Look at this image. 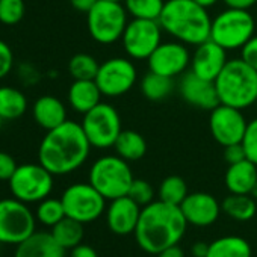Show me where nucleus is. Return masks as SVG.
<instances>
[{
	"label": "nucleus",
	"mask_w": 257,
	"mask_h": 257,
	"mask_svg": "<svg viewBox=\"0 0 257 257\" xmlns=\"http://www.w3.org/2000/svg\"><path fill=\"white\" fill-rule=\"evenodd\" d=\"M91 149L82 125L67 119L43 138L38 149V162L53 176H65L86 162Z\"/></svg>",
	"instance_id": "f257e3e1"
},
{
	"label": "nucleus",
	"mask_w": 257,
	"mask_h": 257,
	"mask_svg": "<svg viewBox=\"0 0 257 257\" xmlns=\"http://www.w3.org/2000/svg\"><path fill=\"white\" fill-rule=\"evenodd\" d=\"M188 225L180 206L158 200L141 209L135 237L143 251L155 255L170 246L179 245Z\"/></svg>",
	"instance_id": "f03ea898"
},
{
	"label": "nucleus",
	"mask_w": 257,
	"mask_h": 257,
	"mask_svg": "<svg viewBox=\"0 0 257 257\" xmlns=\"http://www.w3.org/2000/svg\"><path fill=\"white\" fill-rule=\"evenodd\" d=\"M158 22L164 32L186 46L195 47L210 40L212 17L194 0H165Z\"/></svg>",
	"instance_id": "7ed1b4c3"
},
{
	"label": "nucleus",
	"mask_w": 257,
	"mask_h": 257,
	"mask_svg": "<svg viewBox=\"0 0 257 257\" xmlns=\"http://www.w3.org/2000/svg\"><path fill=\"white\" fill-rule=\"evenodd\" d=\"M215 86L221 104L243 110L257 103V70L242 58L228 59Z\"/></svg>",
	"instance_id": "20e7f679"
},
{
	"label": "nucleus",
	"mask_w": 257,
	"mask_h": 257,
	"mask_svg": "<svg viewBox=\"0 0 257 257\" xmlns=\"http://www.w3.org/2000/svg\"><path fill=\"white\" fill-rule=\"evenodd\" d=\"M134 180L131 165L118 155L98 158L91 165L88 174V182L109 201L127 195Z\"/></svg>",
	"instance_id": "39448f33"
},
{
	"label": "nucleus",
	"mask_w": 257,
	"mask_h": 257,
	"mask_svg": "<svg viewBox=\"0 0 257 257\" xmlns=\"http://www.w3.org/2000/svg\"><path fill=\"white\" fill-rule=\"evenodd\" d=\"M255 35V20L248 10L225 8L212 19L210 40L227 52L240 50Z\"/></svg>",
	"instance_id": "423d86ee"
},
{
	"label": "nucleus",
	"mask_w": 257,
	"mask_h": 257,
	"mask_svg": "<svg viewBox=\"0 0 257 257\" xmlns=\"http://www.w3.org/2000/svg\"><path fill=\"white\" fill-rule=\"evenodd\" d=\"M127 16L122 4L98 0L86 14V26L91 38L103 46L119 41L128 23Z\"/></svg>",
	"instance_id": "0eeeda50"
},
{
	"label": "nucleus",
	"mask_w": 257,
	"mask_h": 257,
	"mask_svg": "<svg viewBox=\"0 0 257 257\" xmlns=\"http://www.w3.org/2000/svg\"><path fill=\"white\" fill-rule=\"evenodd\" d=\"M80 125L91 147L98 150L113 147L118 135L122 131L118 110L115 109V106L104 101H100L95 107L83 113Z\"/></svg>",
	"instance_id": "6e6552de"
},
{
	"label": "nucleus",
	"mask_w": 257,
	"mask_h": 257,
	"mask_svg": "<svg viewBox=\"0 0 257 257\" xmlns=\"http://www.w3.org/2000/svg\"><path fill=\"white\" fill-rule=\"evenodd\" d=\"M37 216L17 198L0 200V243L19 245L37 230Z\"/></svg>",
	"instance_id": "1a4fd4ad"
},
{
	"label": "nucleus",
	"mask_w": 257,
	"mask_h": 257,
	"mask_svg": "<svg viewBox=\"0 0 257 257\" xmlns=\"http://www.w3.org/2000/svg\"><path fill=\"white\" fill-rule=\"evenodd\" d=\"M53 174L38 164H23L17 167L10 179V189L14 198L31 204L47 198L53 189Z\"/></svg>",
	"instance_id": "9d476101"
},
{
	"label": "nucleus",
	"mask_w": 257,
	"mask_h": 257,
	"mask_svg": "<svg viewBox=\"0 0 257 257\" xmlns=\"http://www.w3.org/2000/svg\"><path fill=\"white\" fill-rule=\"evenodd\" d=\"M65 215L82 224L98 219L106 212V198L88 182L70 185L61 197Z\"/></svg>",
	"instance_id": "9b49d317"
},
{
	"label": "nucleus",
	"mask_w": 257,
	"mask_h": 257,
	"mask_svg": "<svg viewBox=\"0 0 257 257\" xmlns=\"http://www.w3.org/2000/svg\"><path fill=\"white\" fill-rule=\"evenodd\" d=\"M162 32L158 20L132 19L121 37L122 49L134 61H147L162 43Z\"/></svg>",
	"instance_id": "f8f14e48"
},
{
	"label": "nucleus",
	"mask_w": 257,
	"mask_h": 257,
	"mask_svg": "<svg viewBox=\"0 0 257 257\" xmlns=\"http://www.w3.org/2000/svg\"><path fill=\"white\" fill-rule=\"evenodd\" d=\"M138 80V70L132 59L110 58L100 64L95 83L101 94L109 98L121 97L131 91Z\"/></svg>",
	"instance_id": "ddd939ff"
},
{
	"label": "nucleus",
	"mask_w": 257,
	"mask_h": 257,
	"mask_svg": "<svg viewBox=\"0 0 257 257\" xmlns=\"http://www.w3.org/2000/svg\"><path fill=\"white\" fill-rule=\"evenodd\" d=\"M246 125L248 121L240 109L219 103L216 107L210 110V116H209L210 135L222 147L242 143Z\"/></svg>",
	"instance_id": "4468645a"
},
{
	"label": "nucleus",
	"mask_w": 257,
	"mask_h": 257,
	"mask_svg": "<svg viewBox=\"0 0 257 257\" xmlns=\"http://www.w3.org/2000/svg\"><path fill=\"white\" fill-rule=\"evenodd\" d=\"M149 71L167 77L183 76L191 68V52L186 44L180 41L161 43L158 49L147 59Z\"/></svg>",
	"instance_id": "2eb2a0df"
},
{
	"label": "nucleus",
	"mask_w": 257,
	"mask_h": 257,
	"mask_svg": "<svg viewBox=\"0 0 257 257\" xmlns=\"http://www.w3.org/2000/svg\"><path fill=\"white\" fill-rule=\"evenodd\" d=\"M228 62L227 50L216 44L212 40H207L198 46H195L194 53L191 55V71L197 76L215 82L219 73L224 70Z\"/></svg>",
	"instance_id": "dca6fc26"
},
{
	"label": "nucleus",
	"mask_w": 257,
	"mask_h": 257,
	"mask_svg": "<svg viewBox=\"0 0 257 257\" xmlns=\"http://www.w3.org/2000/svg\"><path fill=\"white\" fill-rule=\"evenodd\" d=\"M179 92L188 104L203 110H212L219 104L215 82L206 80L191 70L182 76L179 82Z\"/></svg>",
	"instance_id": "f3484780"
},
{
	"label": "nucleus",
	"mask_w": 257,
	"mask_h": 257,
	"mask_svg": "<svg viewBox=\"0 0 257 257\" xmlns=\"http://www.w3.org/2000/svg\"><path fill=\"white\" fill-rule=\"evenodd\" d=\"M141 209L143 207L128 195L110 200V204L106 207V222L109 230L121 236L135 233Z\"/></svg>",
	"instance_id": "a211bd4d"
},
{
	"label": "nucleus",
	"mask_w": 257,
	"mask_h": 257,
	"mask_svg": "<svg viewBox=\"0 0 257 257\" xmlns=\"http://www.w3.org/2000/svg\"><path fill=\"white\" fill-rule=\"evenodd\" d=\"M180 209L188 224L195 227L212 225L218 219L219 212L222 210L218 200L207 192L188 194L183 203L180 204Z\"/></svg>",
	"instance_id": "6ab92c4d"
},
{
	"label": "nucleus",
	"mask_w": 257,
	"mask_h": 257,
	"mask_svg": "<svg viewBox=\"0 0 257 257\" xmlns=\"http://www.w3.org/2000/svg\"><path fill=\"white\" fill-rule=\"evenodd\" d=\"M65 251L50 231H35L17 245L14 257H65Z\"/></svg>",
	"instance_id": "aec40b11"
},
{
	"label": "nucleus",
	"mask_w": 257,
	"mask_h": 257,
	"mask_svg": "<svg viewBox=\"0 0 257 257\" xmlns=\"http://www.w3.org/2000/svg\"><path fill=\"white\" fill-rule=\"evenodd\" d=\"M37 124L44 131H53L67 121V107L55 95H43L34 103L32 109Z\"/></svg>",
	"instance_id": "412c9836"
},
{
	"label": "nucleus",
	"mask_w": 257,
	"mask_h": 257,
	"mask_svg": "<svg viewBox=\"0 0 257 257\" xmlns=\"http://www.w3.org/2000/svg\"><path fill=\"white\" fill-rule=\"evenodd\" d=\"M224 183L230 194L251 195L257 183V165H254L248 159L228 165L224 176Z\"/></svg>",
	"instance_id": "4be33fe9"
},
{
	"label": "nucleus",
	"mask_w": 257,
	"mask_h": 257,
	"mask_svg": "<svg viewBox=\"0 0 257 257\" xmlns=\"http://www.w3.org/2000/svg\"><path fill=\"white\" fill-rule=\"evenodd\" d=\"M101 91L95 80H74L68 88V103L77 113H86L101 101Z\"/></svg>",
	"instance_id": "5701e85b"
},
{
	"label": "nucleus",
	"mask_w": 257,
	"mask_h": 257,
	"mask_svg": "<svg viewBox=\"0 0 257 257\" xmlns=\"http://www.w3.org/2000/svg\"><path fill=\"white\" fill-rule=\"evenodd\" d=\"M115 153L122 158L124 161L137 162L141 161L147 153V141L146 138L135 131H121L118 135L115 144H113Z\"/></svg>",
	"instance_id": "b1692460"
},
{
	"label": "nucleus",
	"mask_w": 257,
	"mask_h": 257,
	"mask_svg": "<svg viewBox=\"0 0 257 257\" xmlns=\"http://www.w3.org/2000/svg\"><path fill=\"white\" fill-rule=\"evenodd\" d=\"M251 245L240 236L230 234L215 239L209 243L206 257H251Z\"/></svg>",
	"instance_id": "393cba45"
},
{
	"label": "nucleus",
	"mask_w": 257,
	"mask_h": 257,
	"mask_svg": "<svg viewBox=\"0 0 257 257\" xmlns=\"http://www.w3.org/2000/svg\"><path fill=\"white\" fill-rule=\"evenodd\" d=\"M174 79L149 71L140 82L141 94L150 101H164L174 91Z\"/></svg>",
	"instance_id": "a878e982"
},
{
	"label": "nucleus",
	"mask_w": 257,
	"mask_h": 257,
	"mask_svg": "<svg viewBox=\"0 0 257 257\" xmlns=\"http://www.w3.org/2000/svg\"><path fill=\"white\" fill-rule=\"evenodd\" d=\"M221 209L236 221H249L257 212V203L249 194H230L221 203Z\"/></svg>",
	"instance_id": "bb28decb"
},
{
	"label": "nucleus",
	"mask_w": 257,
	"mask_h": 257,
	"mask_svg": "<svg viewBox=\"0 0 257 257\" xmlns=\"http://www.w3.org/2000/svg\"><path fill=\"white\" fill-rule=\"evenodd\" d=\"M28 109L26 95L13 86H0V116L4 119H17Z\"/></svg>",
	"instance_id": "cd10ccee"
},
{
	"label": "nucleus",
	"mask_w": 257,
	"mask_h": 257,
	"mask_svg": "<svg viewBox=\"0 0 257 257\" xmlns=\"http://www.w3.org/2000/svg\"><path fill=\"white\" fill-rule=\"evenodd\" d=\"M52 236L55 240L64 248V249H73L79 243H82L83 239V224L65 216L58 224L52 227Z\"/></svg>",
	"instance_id": "c85d7f7f"
},
{
	"label": "nucleus",
	"mask_w": 257,
	"mask_h": 257,
	"mask_svg": "<svg viewBox=\"0 0 257 257\" xmlns=\"http://www.w3.org/2000/svg\"><path fill=\"white\" fill-rule=\"evenodd\" d=\"M122 5L132 19L159 20L165 0H124Z\"/></svg>",
	"instance_id": "c756f323"
},
{
	"label": "nucleus",
	"mask_w": 257,
	"mask_h": 257,
	"mask_svg": "<svg viewBox=\"0 0 257 257\" xmlns=\"http://www.w3.org/2000/svg\"><path fill=\"white\" fill-rule=\"evenodd\" d=\"M100 64L88 53H77L68 62V71L74 80H95Z\"/></svg>",
	"instance_id": "7c9ffc66"
},
{
	"label": "nucleus",
	"mask_w": 257,
	"mask_h": 257,
	"mask_svg": "<svg viewBox=\"0 0 257 257\" xmlns=\"http://www.w3.org/2000/svg\"><path fill=\"white\" fill-rule=\"evenodd\" d=\"M188 194L186 182L180 176H168L159 186V200L168 204L180 206Z\"/></svg>",
	"instance_id": "2f4dec72"
},
{
	"label": "nucleus",
	"mask_w": 257,
	"mask_h": 257,
	"mask_svg": "<svg viewBox=\"0 0 257 257\" xmlns=\"http://www.w3.org/2000/svg\"><path fill=\"white\" fill-rule=\"evenodd\" d=\"M37 221H40L43 225L47 227H53L55 224H58L61 219H64L65 215V209L64 204L61 201V198H44L43 201L38 203L37 212H35Z\"/></svg>",
	"instance_id": "473e14b6"
},
{
	"label": "nucleus",
	"mask_w": 257,
	"mask_h": 257,
	"mask_svg": "<svg viewBox=\"0 0 257 257\" xmlns=\"http://www.w3.org/2000/svg\"><path fill=\"white\" fill-rule=\"evenodd\" d=\"M25 17L23 0H0V23L13 26Z\"/></svg>",
	"instance_id": "72a5a7b5"
},
{
	"label": "nucleus",
	"mask_w": 257,
	"mask_h": 257,
	"mask_svg": "<svg viewBox=\"0 0 257 257\" xmlns=\"http://www.w3.org/2000/svg\"><path fill=\"white\" fill-rule=\"evenodd\" d=\"M127 195L131 197L134 201H137L141 207L150 204L152 201H155V189L153 186L143 179H135L131 185V189H128Z\"/></svg>",
	"instance_id": "f704fd0d"
},
{
	"label": "nucleus",
	"mask_w": 257,
	"mask_h": 257,
	"mask_svg": "<svg viewBox=\"0 0 257 257\" xmlns=\"http://www.w3.org/2000/svg\"><path fill=\"white\" fill-rule=\"evenodd\" d=\"M242 146L245 150V156L254 165H257V116L248 121L246 131L242 140Z\"/></svg>",
	"instance_id": "c9c22d12"
},
{
	"label": "nucleus",
	"mask_w": 257,
	"mask_h": 257,
	"mask_svg": "<svg viewBox=\"0 0 257 257\" xmlns=\"http://www.w3.org/2000/svg\"><path fill=\"white\" fill-rule=\"evenodd\" d=\"M14 65V55L11 47L4 41L0 40V79L7 77Z\"/></svg>",
	"instance_id": "e433bc0d"
},
{
	"label": "nucleus",
	"mask_w": 257,
	"mask_h": 257,
	"mask_svg": "<svg viewBox=\"0 0 257 257\" xmlns=\"http://www.w3.org/2000/svg\"><path fill=\"white\" fill-rule=\"evenodd\" d=\"M17 167L19 165L16 164V159L11 155L0 152V182H10Z\"/></svg>",
	"instance_id": "4c0bfd02"
},
{
	"label": "nucleus",
	"mask_w": 257,
	"mask_h": 257,
	"mask_svg": "<svg viewBox=\"0 0 257 257\" xmlns=\"http://www.w3.org/2000/svg\"><path fill=\"white\" fill-rule=\"evenodd\" d=\"M240 58L249 64L254 70H257V35H254L242 49H240Z\"/></svg>",
	"instance_id": "58836bf2"
},
{
	"label": "nucleus",
	"mask_w": 257,
	"mask_h": 257,
	"mask_svg": "<svg viewBox=\"0 0 257 257\" xmlns=\"http://www.w3.org/2000/svg\"><path fill=\"white\" fill-rule=\"evenodd\" d=\"M224 159H225V162H227L228 165L237 164V162L246 159L242 143H239V144H231V146H228V147H224Z\"/></svg>",
	"instance_id": "ea45409f"
},
{
	"label": "nucleus",
	"mask_w": 257,
	"mask_h": 257,
	"mask_svg": "<svg viewBox=\"0 0 257 257\" xmlns=\"http://www.w3.org/2000/svg\"><path fill=\"white\" fill-rule=\"evenodd\" d=\"M70 257H98L97 251L85 243H79L77 246H74L70 252Z\"/></svg>",
	"instance_id": "a19ab883"
},
{
	"label": "nucleus",
	"mask_w": 257,
	"mask_h": 257,
	"mask_svg": "<svg viewBox=\"0 0 257 257\" xmlns=\"http://www.w3.org/2000/svg\"><path fill=\"white\" fill-rule=\"evenodd\" d=\"M98 2V0H70V4L71 7L79 11V13H85L88 14L91 11V8Z\"/></svg>",
	"instance_id": "79ce46f5"
},
{
	"label": "nucleus",
	"mask_w": 257,
	"mask_h": 257,
	"mask_svg": "<svg viewBox=\"0 0 257 257\" xmlns=\"http://www.w3.org/2000/svg\"><path fill=\"white\" fill-rule=\"evenodd\" d=\"M228 8H240V10H249L257 4V0H221Z\"/></svg>",
	"instance_id": "37998d69"
},
{
	"label": "nucleus",
	"mask_w": 257,
	"mask_h": 257,
	"mask_svg": "<svg viewBox=\"0 0 257 257\" xmlns=\"http://www.w3.org/2000/svg\"><path fill=\"white\" fill-rule=\"evenodd\" d=\"M155 257H185V252L179 245H174V246H170V248L155 254Z\"/></svg>",
	"instance_id": "c03bdc74"
},
{
	"label": "nucleus",
	"mask_w": 257,
	"mask_h": 257,
	"mask_svg": "<svg viewBox=\"0 0 257 257\" xmlns=\"http://www.w3.org/2000/svg\"><path fill=\"white\" fill-rule=\"evenodd\" d=\"M207 249H209V243L206 242H195L191 248V254L192 257H206L207 255Z\"/></svg>",
	"instance_id": "a18cd8bd"
},
{
	"label": "nucleus",
	"mask_w": 257,
	"mask_h": 257,
	"mask_svg": "<svg viewBox=\"0 0 257 257\" xmlns=\"http://www.w3.org/2000/svg\"><path fill=\"white\" fill-rule=\"evenodd\" d=\"M194 2H197V4H200L201 7H204V8H212V7H215L219 0H194Z\"/></svg>",
	"instance_id": "49530a36"
},
{
	"label": "nucleus",
	"mask_w": 257,
	"mask_h": 257,
	"mask_svg": "<svg viewBox=\"0 0 257 257\" xmlns=\"http://www.w3.org/2000/svg\"><path fill=\"white\" fill-rule=\"evenodd\" d=\"M255 200H257V183H255V186H254V189H252V194H251Z\"/></svg>",
	"instance_id": "de8ad7c7"
},
{
	"label": "nucleus",
	"mask_w": 257,
	"mask_h": 257,
	"mask_svg": "<svg viewBox=\"0 0 257 257\" xmlns=\"http://www.w3.org/2000/svg\"><path fill=\"white\" fill-rule=\"evenodd\" d=\"M107 2H118V4H122L124 0H107Z\"/></svg>",
	"instance_id": "09e8293b"
},
{
	"label": "nucleus",
	"mask_w": 257,
	"mask_h": 257,
	"mask_svg": "<svg viewBox=\"0 0 257 257\" xmlns=\"http://www.w3.org/2000/svg\"><path fill=\"white\" fill-rule=\"evenodd\" d=\"M2 124H4V118L0 116V131H2Z\"/></svg>",
	"instance_id": "8fccbe9b"
},
{
	"label": "nucleus",
	"mask_w": 257,
	"mask_h": 257,
	"mask_svg": "<svg viewBox=\"0 0 257 257\" xmlns=\"http://www.w3.org/2000/svg\"><path fill=\"white\" fill-rule=\"evenodd\" d=\"M255 107H257V103H255Z\"/></svg>",
	"instance_id": "3c124183"
},
{
	"label": "nucleus",
	"mask_w": 257,
	"mask_h": 257,
	"mask_svg": "<svg viewBox=\"0 0 257 257\" xmlns=\"http://www.w3.org/2000/svg\"><path fill=\"white\" fill-rule=\"evenodd\" d=\"M0 245H2V243H0Z\"/></svg>",
	"instance_id": "603ef678"
}]
</instances>
